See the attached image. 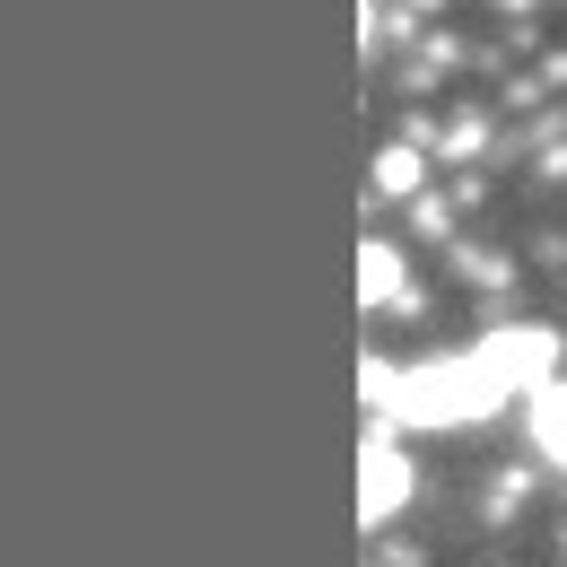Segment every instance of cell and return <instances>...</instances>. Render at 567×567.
Returning <instances> with one entry per match:
<instances>
[{"mask_svg": "<svg viewBox=\"0 0 567 567\" xmlns=\"http://www.w3.org/2000/svg\"><path fill=\"white\" fill-rule=\"evenodd\" d=\"M411 489H420V472H411V454H402V436H367L358 445V524H393L402 506H411Z\"/></svg>", "mask_w": 567, "mask_h": 567, "instance_id": "3", "label": "cell"}, {"mask_svg": "<svg viewBox=\"0 0 567 567\" xmlns=\"http://www.w3.org/2000/svg\"><path fill=\"white\" fill-rule=\"evenodd\" d=\"M375 184L384 193H420V148H375Z\"/></svg>", "mask_w": 567, "mask_h": 567, "instance_id": "6", "label": "cell"}, {"mask_svg": "<svg viewBox=\"0 0 567 567\" xmlns=\"http://www.w3.org/2000/svg\"><path fill=\"white\" fill-rule=\"evenodd\" d=\"M481 358L497 367V384L506 393H542V384H559V332L550 323H497Z\"/></svg>", "mask_w": 567, "mask_h": 567, "instance_id": "2", "label": "cell"}, {"mask_svg": "<svg viewBox=\"0 0 567 567\" xmlns=\"http://www.w3.org/2000/svg\"><path fill=\"white\" fill-rule=\"evenodd\" d=\"M524 420H533V445H542V454H550V463L567 472V375L533 393V411H524Z\"/></svg>", "mask_w": 567, "mask_h": 567, "instance_id": "5", "label": "cell"}, {"mask_svg": "<svg viewBox=\"0 0 567 567\" xmlns=\"http://www.w3.org/2000/svg\"><path fill=\"white\" fill-rule=\"evenodd\" d=\"M367 402L402 427H472L506 411L515 393L497 384V367L481 350H454V358H420V367H367Z\"/></svg>", "mask_w": 567, "mask_h": 567, "instance_id": "1", "label": "cell"}, {"mask_svg": "<svg viewBox=\"0 0 567 567\" xmlns=\"http://www.w3.org/2000/svg\"><path fill=\"white\" fill-rule=\"evenodd\" d=\"M358 297H367V306L402 297V245H384V236H367V245H358Z\"/></svg>", "mask_w": 567, "mask_h": 567, "instance_id": "4", "label": "cell"}]
</instances>
